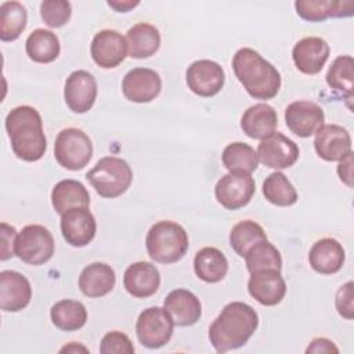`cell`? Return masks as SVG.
Instances as JSON below:
<instances>
[{"mask_svg": "<svg viewBox=\"0 0 354 354\" xmlns=\"http://www.w3.org/2000/svg\"><path fill=\"white\" fill-rule=\"evenodd\" d=\"M259 315L243 301H231L218 314L209 328V340L217 353L242 347L254 333Z\"/></svg>", "mask_w": 354, "mask_h": 354, "instance_id": "obj_1", "label": "cell"}, {"mask_svg": "<svg viewBox=\"0 0 354 354\" xmlns=\"http://www.w3.org/2000/svg\"><path fill=\"white\" fill-rule=\"evenodd\" d=\"M14 153L26 162H36L43 158L47 149V140L43 131L40 113L29 105H21L10 111L6 118Z\"/></svg>", "mask_w": 354, "mask_h": 354, "instance_id": "obj_2", "label": "cell"}, {"mask_svg": "<svg viewBox=\"0 0 354 354\" xmlns=\"http://www.w3.org/2000/svg\"><path fill=\"white\" fill-rule=\"evenodd\" d=\"M232 69L248 94L256 100H271L281 88L277 68L253 48H239L232 58Z\"/></svg>", "mask_w": 354, "mask_h": 354, "instance_id": "obj_3", "label": "cell"}, {"mask_svg": "<svg viewBox=\"0 0 354 354\" xmlns=\"http://www.w3.org/2000/svg\"><path fill=\"white\" fill-rule=\"evenodd\" d=\"M188 234L177 223L163 220L155 223L145 239L149 257L156 263L170 264L181 260L188 250Z\"/></svg>", "mask_w": 354, "mask_h": 354, "instance_id": "obj_4", "label": "cell"}, {"mask_svg": "<svg viewBox=\"0 0 354 354\" xmlns=\"http://www.w3.org/2000/svg\"><path fill=\"white\" fill-rule=\"evenodd\" d=\"M86 178L102 198H116L127 191L133 181V170L129 163L116 156L101 158L87 171Z\"/></svg>", "mask_w": 354, "mask_h": 354, "instance_id": "obj_5", "label": "cell"}, {"mask_svg": "<svg viewBox=\"0 0 354 354\" xmlns=\"http://www.w3.org/2000/svg\"><path fill=\"white\" fill-rule=\"evenodd\" d=\"M54 156L64 169L72 171L82 170L84 166H87L93 156L91 140L80 129H64L55 138Z\"/></svg>", "mask_w": 354, "mask_h": 354, "instance_id": "obj_6", "label": "cell"}, {"mask_svg": "<svg viewBox=\"0 0 354 354\" xmlns=\"http://www.w3.org/2000/svg\"><path fill=\"white\" fill-rule=\"evenodd\" d=\"M54 249L55 245L51 232L39 224L24 227L15 239V254L32 266L47 263L53 257Z\"/></svg>", "mask_w": 354, "mask_h": 354, "instance_id": "obj_7", "label": "cell"}, {"mask_svg": "<svg viewBox=\"0 0 354 354\" xmlns=\"http://www.w3.org/2000/svg\"><path fill=\"white\" fill-rule=\"evenodd\" d=\"M173 328L174 322L165 308L149 307L138 315L136 333L142 346L148 348H159L170 340Z\"/></svg>", "mask_w": 354, "mask_h": 354, "instance_id": "obj_8", "label": "cell"}, {"mask_svg": "<svg viewBox=\"0 0 354 354\" xmlns=\"http://www.w3.org/2000/svg\"><path fill=\"white\" fill-rule=\"evenodd\" d=\"M254 191V180L250 173L245 171H230L223 176L214 187L217 202L228 210H238L246 206Z\"/></svg>", "mask_w": 354, "mask_h": 354, "instance_id": "obj_9", "label": "cell"}, {"mask_svg": "<svg viewBox=\"0 0 354 354\" xmlns=\"http://www.w3.org/2000/svg\"><path fill=\"white\" fill-rule=\"evenodd\" d=\"M188 88L199 97H213L224 86L225 75L223 68L210 59L192 62L185 73Z\"/></svg>", "mask_w": 354, "mask_h": 354, "instance_id": "obj_10", "label": "cell"}, {"mask_svg": "<svg viewBox=\"0 0 354 354\" xmlns=\"http://www.w3.org/2000/svg\"><path fill=\"white\" fill-rule=\"evenodd\" d=\"M299 155L300 151L296 142L278 131L261 140L257 147L259 160L271 169L290 167L299 159Z\"/></svg>", "mask_w": 354, "mask_h": 354, "instance_id": "obj_11", "label": "cell"}, {"mask_svg": "<svg viewBox=\"0 0 354 354\" xmlns=\"http://www.w3.org/2000/svg\"><path fill=\"white\" fill-rule=\"evenodd\" d=\"M322 108L313 101H295L285 109L286 127L296 136L307 138L324 126Z\"/></svg>", "mask_w": 354, "mask_h": 354, "instance_id": "obj_12", "label": "cell"}, {"mask_svg": "<svg viewBox=\"0 0 354 354\" xmlns=\"http://www.w3.org/2000/svg\"><path fill=\"white\" fill-rule=\"evenodd\" d=\"M64 98L72 112L86 113L93 108L97 98L95 77L83 69L72 72L65 82Z\"/></svg>", "mask_w": 354, "mask_h": 354, "instance_id": "obj_13", "label": "cell"}, {"mask_svg": "<svg viewBox=\"0 0 354 354\" xmlns=\"http://www.w3.org/2000/svg\"><path fill=\"white\" fill-rule=\"evenodd\" d=\"M61 232L66 243L83 248L94 239L97 223L88 207H73L61 216Z\"/></svg>", "mask_w": 354, "mask_h": 354, "instance_id": "obj_14", "label": "cell"}, {"mask_svg": "<svg viewBox=\"0 0 354 354\" xmlns=\"http://www.w3.org/2000/svg\"><path fill=\"white\" fill-rule=\"evenodd\" d=\"M90 53L98 66L105 69L116 68L127 54L126 37L113 29L100 30L93 37Z\"/></svg>", "mask_w": 354, "mask_h": 354, "instance_id": "obj_15", "label": "cell"}, {"mask_svg": "<svg viewBox=\"0 0 354 354\" xmlns=\"http://www.w3.org/2000/svg\"><path fill=\"white\" fill-rule=\"evenodd\" d=\"M160 88V76L149 68H134L124 75L122 82V91L124 97L137 104L151 102L159 95Z\"/></svg>", "mask_w": 354, "mask_h": 354, "instance_id": "obj_16", "label": "cell"}, {"mask_svg": "<svg viewBox=\"0 0 354 354\" xmlns=\"http://www.w3.org/2000/svg\"><path fill=\"white\" fill-rule=\"evenodd\" d=\"M314 148L318 156L326 162L342 160L351 153V137L339 124H324L315 133Z\"/></svg>", "mask_w": 354, "mask_h": 354, "instance_id": "obj_17", "label": "cell"}, {"mask_svg": "<svg viewBox=\"0 0 354 354\" xmlns=\"http://www.w3.org/2000/svg\"><path fill=\"white\" fill-rule=\"evenodd\" d=\"M248 290L249 295L260 304L275 306L283 299L286 293V283L279 270L267 268L250 274Z\"/></svg>", "mask_w": 354, "mask_h": 354, "instance_id": "obj_18", "label": "cell"}, {"mask_svg": "<svg viewBox=\"0 0 354 354\" xmlns=\"http://www.w3.org/2000/svg\"><path fill=\"white\" fill-rule=\"evenodd\" d=\"M329 44L317 36H310L299 40L293 50L292 58L296 68L306 75H317L324 68L329 58Z\"/></svg>", "mask_w": 354, "mask_h": 354, "instance_id": "obj_19", "label": "cell"}, {"mask_svg": "<svg viewBox=\"0 0 354 354\" xmlns=\"http://www.w3.org/2000/svg\"><path fill=\"white\" fill-rule=\"evenodd\" d=\"M32 299L29 281L19 272L4 270L0 272V308L17 313L25 308Z\"/></svg>", "mask_w": 354, "mask_h": 354, "instance_id": "obj_20", "label": "cell"}, {"mask_svg": "<svg viewBox=\"0 0 354 354\" xmlns=\"http://www.w3.org/2000/svg\"><path fill=\"white\" fill-rule=\"evenodd\" d=\"M159 285L160 274L158 268L148 261H136L124 271L123 286L134 297H149L159 289Z\"/></svg>", "mask_w": 354, "mask_h": 354, "instance_id": "obj_21", "label": "cell"}, {"mask_svg": "<svg viewBox=\"0 0 354 354\" xmlns=\"http://www.w3.org/2000/svg\"><path fill=\"white\" fill-rule=\"evenodd\" d=\"M163 308L171 317L174 325L191 326L196 324L202 314L199 299L187 289L171 290L163 303Z\"/></svg>", "mask_w": 354, "mask_h": 354, "instance_id": "obj_22", "label": "cell"}, {"mask_svg": "<svg viewBox=\"0 0 354 354\" xmlns=\"http://www.w3.org/2000/svg\"><path fill=\"white\" fill-rule=\"evenodd\" d=\"M278 126V116L275 109L264 102L249 106L241 118V129L243 133L254 140H264L274 134Z\"/></svg>", "mask_w": 354, "mask_h": 354, "instance_id": "obj_23", "label": "cell"}, {"mask_svg": "<svg viewBox=\"0 0 354 354\" xmlns=\"http://www.w3.org/2000/svg\"><path fill=\"white\" fill-rule=\"evenodd\" d=\"M346 254L343 246L333 238H322L317 241L308 252V263L311 268L319 274H335L344 263Z\"/></svg>", "mask_w": 354, "mask_h": 354, "instance_id": "obj_24", "label": "cell"}, {"mask_svg": "<svg viewBox=\"0 0 354 354\" xmlns=\"http://www.w3.org/2000/svg\"><path fill=\"white\" fill-rule=\"evenodd\" d=\"M296 12L300 18L310 22H321L328 18L351 17L354 14V1L332 0H299L295 3Z\"/></svg>", "mask_w": 354, "mask_h": 354, "instance_id": "obj_25", "label": "cell"}, {"mask_svg": "<svg viewBox=\"0 0 354 354\" xmlns=\"http://www.w3.org/2000/svg\"><path fill=\"white\" fill-rule=\"evenodd\" d=\"M116 282L115 271L105 263H91L79 275L80 292L87 297H102L108 295Z\"/></svg>", "mask_w": 354, "mask_h": 354, "instance_id": "obj_26", "label": "cell"}, {"mask_svg": "<svg viewBox=\"0 0 354 354\" xmlns=\"http://www.w3.org/2000/svg\"><path fill=\"white\" fill-rule=\"evenodd\" d=\"M51 203L58 214H64L73 207H88L90 195L86 187L72 178L61 180L51 191Z\"/></svg>", "mask_w": 354, "mask_h": 354, "instance_id": "obj_27", "label": "cell"}, {"mask_svg": "<svg viewBox=\"0 0 354 354\" xmlns=\"http://www.w3.org/2000/svg\"><path fill=\"white\" fill-rule=\"evenodd\" d=\"M126 41L129 57L142 59L158 51L160 46V33L153 25L140 22L127 30Z\"/></svg>", "mask_w": 354, "mask_h": 354, "instance_id": "obj_28", "label": "cell"}, {"mask_svg": "<svg viewBox=\"0 0 354 354\" xmlns=\"http://www.w3.org/2000/svg\"><path fill=\"white\" fill-rule=\"evenodd\" d=\"M194 270L203 282L216 283L227 275L228 260L217 248H203L195 254Z\"/></svg>", "mask_w": 354, "mask_h": 354, "instance_id": "obj_29", "label": "cell"}, {"mask_svg": "<svg viewBox=\"0 0 354 354\" xmlns=\"http://www.w3.org/2000/svg\"><path fill=\"white\" fill-rule=\"evenodd\" d=\"M25 50L28 57L39 64H50L59 55V40L55 33L47 29H35L26 39Z\"/></svg>", "mask_w": 354, "mask_h": 354, "instance_id": "obj_30", "label": "cell"}, {"mask_svg": "<svg viewBox=\"0 0 354 354\" xmlns=\"http://www.w3.org/2000/svg\"><path fill=\"white\" fill-rule=\"evenodd\" d=\"M50 317L58 329L72 332L84 326L87 321V310L84 304L77 300L64 299L51 307Z\"/></svg>", "mask_w": 354, "mask_h": 354, "instance_id": "obj_31", "label": "cell"}, {"mask_svg": "<svg viewBox=\"0 0 354 354\" xmlns=\"http://www.w3.org/2000/svg\"><path fill=\"white\" fill-rule=\"evenodd\" d=\"M28 14L18 1H4L0 6V39L3 41L17 40L26 26Z\"/></svg>", "mask_w": 354, "mask_h": 354, "instance_id": "obj_32", "label": "cell"}, {"mask_svg": "<svg viewBox=\"0 0 354 354\" xmlns=\"http://www.w3.org/2000/svg\"><path fill=\"white\" fill-rule=\"evenodd\" d=\"M267 235L263 227L252 220H243L235 224L230 232V245L232 250L245 257L246 253L259 242L266 241Z\"/></svg>", "mask_w": 354, "mask_h": 354, "instance_id": "obj_33", "label": "cell"}, {"mask_svg": "<svg viewBox=\"0 0 354 354\" xmlns=\"http://www.w3.org/2000/svg\"><path fill=\"white\" fill-rule=\"evenodd\" d=\"M221 160L230 171L252 173L259 166L257 152L250 145L241 141L228 144L223 151Z\"/></svg>", "mask_w": 354, "mask_h": 354, "instance_id": "obj_34", "label": "cell"}, {"mask_svg": "<svg viewBox=\"0 0 354 354\" xmlns=\"http://www.w3.org/2000/svg\"><path fill=\"white\" fill-rule=\"evenodd\" d=\"M353 66L354 61L351 55H339L326 72L328 86L347 100L353 98Z\"/></svg>", "mask_w": 354, "mask_h": 354, "instance_id": "obj_35", "label": "cell"}, {"mask_svg": "<svg viewBox=\"0 0 354 354\" xmlns=\"http://www.w3.org/2000/svg\"><path fill=\"white\" fill-rule=\"evenodd\" d=\"M263 195L270 203L277 206H292L297 202L295 187L281 171H274L264 180Z\"/></svg>", "mask_w": 354, "mask_h": 354, "instance_id": "obj_36", "label": "cell"}, {"mask_svg": "<svg viewBox=\"0 0 354 354\" xmlns=\"http://www.w3.org/2000/svg\"><path fill=\"white\" fill-rule=\"evenodd\" d=\"M246 268L250 274L267 268L279 270L282 267V257L279 250L267 239L256 243L245 256Z\"/></svg>", "mask_w": 354, "mask_h": 354, "instance_id": "obj_37", "label": "cell"}, {"mask_svg": "<svg viewBox=\"0 0 354 354\" xmlns=\"http://www.w3.org/2000/svg\"><path fill=\"white\" fill-rule=\"evenodd\" d=\"M71 14V3L65 0H44L40 4L41 19L50 28L64 26L69 21Z\"/></svg>", "mask_w": 354, "mask_h": 354, "instance_id": "obj_38", "label": "cell"}, {"mask_svg": "<svg viewBox=\"0 0 354 354\" xmlns=\"http://www.w3.org/2000/svg\"><path fill=\"white\" fill-rule=\"evenodd\" d=\"M100 353L101 354H133L134 346L127 335L112 330L108 332L100 344Z\"/></svg>", "mask_w": 354, "mask_h": 354, "instance_id": "obj_39", "label": "cell"}, {"mask_svg": "<svg viewBox=\"0 0 354 354\" xmlns=\"http://www.w3.org/2000/svg\"><path fill=\"white\" fill-rule=\"evenodd\" d=\"M336 310L337 313L346 318L353 319L354 317V304H353V282L348 281L342 285L336 293Z\"/></svg>", "mask_w": 354, "mask_h": 354, "instance_id": "obj_40", "label": "cell"}, {"mask_svg": "<svg viewBox=\"0 0 354 354\" xmlns=\"http://www.w3.org/2000/svg\"><path fill=\"white\" fill-rule=\"evenodd\" d=\"M17 230L7 223H1V256L0 259L4 261L15 254V239Z\"/></svg>", "mask_w": 354, "mask_h": 354, "instance_id": "obj_41", "label": "cell"}, {"mask_svg": "<svg viewBox=\"0 0 354 354\" xmlns=\"http://www.w3.org/2000/svg\"><path fill=\"white\" fill-rule=\"evenodd\" d=\"M306 353H339V348L332 340L326 337H317L308 344Z\"/></svg>", "mask_w": 354, "mask_h": 354, "instance_id": "obj_42", "label": "cell"}, {"mask_svg": "<svg viewBox=\"0 0 354 354\" xmlns=\"http://www.w3.org/2000/svg\"><path fill=\"white\" fill-rule=\"evenodd\" d=\"M337 174L344 184L353 187V152L340 160L337 166Z\"/></svg>", "mask_w": 354, "mask_h": 354, "instance_id": "obj_43", "label": "cell"}, {"mask_svg": "<svg viewBox=\"0 0 354 354\" xmlns=\"http://www.w3.org/2000/svg\"><path fill=\"white\" fill-rule=\"evenodd\" d=\"M138 4H140V1H120V0L108 1V6L112 7L116 12H127Z\"/></svg>", "mask_w": 354, "mask_h": 354, "instance_id": "obj_44", "label": "cell"}, {"mask_svg": "<svg viewBox=\"0 0 354 354\" xmlns=\"http://www.w3.org/2000/svg\"><path fill=\"white\" fill-rule=\"evenodd\" d=\"M76 351H83V353H87L88 350L86 348V347H83V346H76V343H71L69 346H65V347H62L61 350H59V353H76Z\"/></svg>", "mask_w": 354, "mask_h": 354, "instance_id": "obj_45", "label": "cell"}]
</instances>
